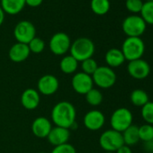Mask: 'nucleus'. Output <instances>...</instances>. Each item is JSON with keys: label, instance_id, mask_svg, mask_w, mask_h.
<instances>
[{"label": "nucleus", "instance_id": "39448f33", "mask_svg": "<svg viewBox=\"0 0 153 153\" xmlns=\"http://www.w3.org/2000/svg\"><path fill=\"white\" fill-rule=\"evenodd\" d=\"M147 24L138 15H131L125 17L122 24V29L127 37H140L146 31Z\"/></svg>", "mask_w": 153, "mask_h": 153}, {"label": "nucleus", "instance_id": "2f4dec72", "mask_svg": "<svg viewBox=\"0 0 153 153\" xmlns=\"http://www.w3.org/2000/svg\"><path fill=\"white\" fill-rule=\"evenodd\" d=\"M43 2V0H25V6L30 7H40Z\"/></svg>", "mask_w": 153, "mask_h": 153}, {"label": "nucleus", "instance_id": "5701e85b", "mask_svg": "<svg viewBox=\"0 0 153 153\" xmlns=\"http://www.w3.org/2000/svg\"><path fill=\"white\" fill-rule=\"evenodd\" d=\"M130 99L132 105L135 106H140L142 107L145 105L149 100V96L147 92H145L142 89H135L131 93Z\"/></svg>", "mask_w": 153, "mask_h": 153}, {"label": "nucleus", "instance_id": "58836bf2", "mask_svg": "<svg viewBox=\"0 0 153 153\" xmlns=\"http://www.w3.org/2000/svg\"><path fill=\"white\" fill-rule=\"evenodd\" d=\"M151 1H153V0H151Z\"/></svg>", "mask_w": 153, "mask_h": 153}, {"label": "nucleus", "instance_id": "72a5a7b5", "mask_svg": "<svg viewBox=\"0 0 153 153\" xmlns=\"http://www.w3.org/2000/svg\"><path fill=\"white\" fill-rule=\"evenodd\" d=\"M115 153H132V151H131V148H130L129 146L123 144V146H121V147L115 151Z\"/></svg>", "mask_w": 153, "mask_h": 153}, {"label": "nucleus", "instance_id": "c9c22d12", "mask_svg": "<svg viewBox=\"0 0 153 153\" xmlns=\"http://www.w3.org/2000/svg\"><path fill=\"white\" fill-rule=\"evenodd\" d=\"M37 153H46V152H43V151H40V152H37Z\"/></svg>", "mask_w": 153, "mask_h": 153}, {"label": "nucleus", "instance_id": "6ab92c4d", "mask_svg": "<svg viewBox=\"0 0 153 153\" xmlns=\"http://www.w3.org/2000/svg\"><path fill=\"white\" fill-rule=\"evenodd\" d=\"M0 7L5 14L15 16L25 8V0H0Z\"/></svg>", "mask_w": 153, "mask_h": 153}, {"label": "nucleus", "instance_id": "f3484780", "mask_svg": "<svg viewBox=\"0 0 153 153\" xmlns=\"http://www.w3.org/2000/svg\"><path fill=\"white\" fill-rule=\"evenodd\" d=\"M30 54L31 51L28 45L21 42H16L15 44H13L8 51L9 59L16 63H20L26 60L29 58Z\"/></svg>", "mask_w": 153, "mask_h": 153}, {"label": "nucleus", "instance_id": "f257e3e1", "mask_svg": "<svg viewBox=\"0 0 153 153\" xmlns=\"http://www.w3.org/2000/svg\"><path fill=\"white\" fill-rule=\"evenodd\" d=\"M51 123L55 126L70 129L76 124V110L74 105L68 101L58 102L51 112Z\"/></svg>", "mask_w": 153, "mask_h": 153}, {"label": "nucleus", "instance_id": "c85d7f7f", "mask_svg": "<svg viewBox=\"0 0 153 153\" xmlns=\"http://www.w3.org/2000/svg\"><path fill=\"white\" fill-rule=\"evenodd\" d=\"M141 116L148 124L153 125V102L149 101L141 107Z\"/></svg>", "mask_w": 153, "mask_h": 153}, {"label": "nucleus", "instance_id": "4c0bfd02", "mask_svg": "<svg viewBox=\"0 0 153 153\" xmlns=\"http://www.w3.org/2000/svg\"><path fill=\"white\" fill-rule=\"evenodd\" d=\"M141 1H144V0H141Z\"/></svg>", "mask_w": 153, "mask_h": 153}, {"label": "nucleus", "instance_id": "a878e982", "mask_svg": "<svg viewBox=\"0 0 153 153\" xmlns=\"http://www.w3.org/2000/svg\"><path fill=\"white\" fill-rule=\"evenodd\" d=\"M98 64L97 62V60L93 58H90V59H87L83 61H81V69H82V72L89 75V76H92L95 71L98 68Z\"/></svg>", "mask_w": 153, "mask_h": 153}, {"label": "nucleus", "instance_id": "b1692460", "mask_svg": "<svg viewBox=\"0 0 153 153\" xmlns=\"http://www.w3.org/2000/svg\"><path fill=\"white\" fill-rule=\"evenodd\" d=\"M85 98L87 103L91 106H98L103 102V94L98 88H93L86 95Z\"/></svg>", "mask_w": 153, "mask_h": 153}, {"label": "nucleus", "instance_id": "f8f14e48", "mask_svg": "<svg viewBox=\"0 0 153 153\" xmlns=\"http://www.w3.org/2000/svg\"><path fill=\"white\" fill-rule=\"evenodd\" d=\"M127 71L131 78L138 80H141L146 79L149 75L150 66L146 60L139 59L129 61L127 66Z\"/></svg>", "mask_w": 153, "mask_h": 153}, {"label": "nucleus", "instance_id": "f03ea898", "mask_svg": "<svg viewBox=\"0 0 153 153\" xmlns=\"http://www.w3.org/2000/svg\"><path fill=\"white\" fill-rule=\"evenodd\" d=\"M95 51L96 46L92 40L87 37H80L71 42L69 54L79 62H81L87 59L93 58Z\"/></svg>", "mask_w": 153, "mask_h": 153}, {"label": "nucleus", "instance_id": "e433bc0d", "mask_svg": "<svg viewBox=\"0 0 153 153\" xmlns=\"http://www.w3.org/2000/svg\"><path fill=\"white\" fill-rule=\"evenodd\" d=\"M105 153H115V152H105Z\"/></svg>", "mask_w": 153, "mask_h": 153}, {"label": "nucleus", "instance_id": "0eeeda50", "mask_svg": "<svg viewBox=\"0 0 153 153\" xmlns=\"http://www.w3.org/2000/svg\"><path fill=\"white\" fill-rule=\"evenodd\" d=\"M123 144L122 132L113 129L105 131L99 137V145L105 152H115Z\"/></svg>", "mask_w": 153, "mask_h": 153}, {"label": "nucleus", "instance_id": "2eb2a0df", "mask_svg": "<svg viewBox=\"0 0 153 153\" xmlns=\"http://www.w3.org/2000/svg\"><path fill=\"white\" fill-rule=\"evenodd\" d=\"M41 103V95L35 88H27L21 95V104L26 110L36 109Z\"/></svg>", "mask_w": 153, "mask_h": 153}, {"label": "nucleus", "instance_id": "4be33fe9", "mask_svg": "<svg viewBox=\"0 0 153 153\" xmlns=\"http://www.w3.org/2000/svg\"><path fill=\"white\" fill-rule=\"evenodd\" d=\"M90 7L94 14L97 16L106 15L111 7L109 0H91Z\"/></svg>", "mask_w": 153, "mask_h": 153}, {"label": "nucleus", "instance_id": "412c9836", "mask_svg": "<svg viewBox=\"0 0 153 153\" xmlns=\"http://www.w3.org/2000/svg\"><path fill=\"white\" fill-rule=\"evenodd\" d=\"M123 142L125 145L131 147L138 143L140 140L139 136V127L136 125L131 124L129 128H127L124 131L122 132Z\"/></svg>", "mask_w": 153, "mask_h": 153}, {"label": "nucleus", "instance_id": "9d476101", "mask_svg": "<svg viewBox=\"0 0 153 153\" xmlns=\"http://www.w3.org/2000/svg\"><path fill=\"white\" fill-rule=\"evenodd\" d=\"M71 87L76 93L85 96L94 88L92 76L82 71L76 72L71 79Z\"/></svg>", "mask_w": 153, "mask_h": 153}, {"label": "nucleus", "instance_id": "9b49d317", "mask_svg": "<svg viewBox=\"0 0 153 153\" xmlns=\"http://www.w3.org/2000/svg\"><path fill=\"white\" fill-rule=\"evenodd\" d=\"M59 88V82L57 76L51 74L42 76L37 82V91L40 95L50 97L54 95Z\"/></svg>", "mask_w": 153, "mask_h": 153}, {"label": "nucleus", "instance_id": "4468645a", "mask_svg": "<svg viewBox=\"0 0 153 153\" xmlns=\"http://www.w3.org/2000/svg\"><path fill=\"white\" fill-rule=\"evenodd\" d=\"M31 128L35 137L39 139H44L47 138L51 130L52 129V123L44 116H39L33 120Z\"/></svg>", "mask_w": 153, "mask_h": 153}, {"label": "nucleus", "instance_id": "a211bd4d", "mask_svg": "<svg viewBox=\"0 0 153 153\" xmlns=\"http://www.w3.org/2000/svg\"><path fill=\"white\" fill-rule=\"evenodd\" d=\"M105 60L109 68H114L122 66L125 61V58L120 49L112 48L106 51L105 55Z\"/></svg>", "mask_w": 153, "mask_h": 153}, {"label": "nucleus", "instance_id": "7c9ffc66", "mask_svg": "<svg viewBox=\"0 0 153 153\" xmlns=\"http://www.w3.org/2000/svg\"><path fill=\"white\" fill-rule=\"evenodd\" d=\"M51 153H76V150L72 144L67 142V143L53 147Z\"/></svg>", "mask_w": 153, "mask_h": 153}, {"label": "nucleus", "instance_id": "f704fd0d", "mask_svg": "<svg viewBox=\"0 0 153 153\" xmlns=\"http://www.w3.org/2000/svg\"><path fill=\"white\" fill-rule=\"evenodd\" d=\"M4 20H5V12L3 11L2 7H0V26L4 23Z\"/></svg>", "mask_w": 153, "mask_h": 153}, {"label": "nucleus", "instance_id": "423d86ee", "mask_svg": "<svg viewBox=\"0 0 153 153\" xmlns=\"http://www.w3.org/2000/svg\"><path fill=\"white\" fill-rule=\"evenodd\" d=\"M132 121L133 116L131 112L125 107H120L115 109L112 114L110 124L113 130L123 132L132 124Z\"/></svg>", "mask_w": 153, "mask_h": 153}, {"label": "nucleus", "instance_id": "dca6fc26", "mask_svg": "<svg viewBox=\"0 0 153 153\" xmlns=\"http://www.w3.org/2000/svg\"><path fill=\"white\" fill-rule=\"evenodd\" d=\"M69 138H70L69 129L55 126V127H52V129L51 130L46 139L48 140L50 144L55 147V146L68 142Z\"/></svg>", "mask_w": 153, "mask_h": 153}, {"label": "nucleus", "instance_id": "20e7f679", "mask_svg": "<svg viewBox=\"0 0 153 153\" xmlns=\"http://www.w3.org/2000/svg\"><path fill=\"white\" fill-rule=\"evenodd\" d=\"M91 76L94 85L102 89L112 88L115 84L117 79L114 69L108 66H99Z\"/></svg>", "mask_w": 153, "mask_h": 153}, {"label": "nucleus", "instance_id": "cd10ccee", "mask_svg": "<svg viewBox=\"0 0 153 153\" xmlns=\"http://www.w3.org/2000/svg\"><path fill=\"white\" fill-rule=\"evenodd\" d=\"M139 136H140V140H142L143 142L152 140L153 139V125L146 123L139 127Z\"/></svg>", "mask_w": 153, "mask_h": 153}, {"label": "nucleus", "instance_id": "393cba45", "mask_svg": "<svg viewBox=\"0 0 153 153\" xmlns=\"http://www.w3.org/2000/svg\"><path fill=\"white\" fill-rule=\"evenodd\" d=\"M140 14L147 25H153V1L148 0L144 2Z\"/></svg>", "mask_w": 153, "mask_h": 153}, {"label": "nucleus", "instance_id": "7ed1b4c3", "mask_svg": "<svg viewBox=\"0 0 153 153\" xmlns=\"http://www.w3.org/2000/svg\"><path fill=\"white\" fill-rule=\"evenodd\" d=\"M125 60L131 61L141 59L145 51V43L140 37H127L121 49Z\"/></svg>", "mask_w": 153, "mask_h": 153}, {"label": "nucleus", "instance_id": "bb28decb", "mask_svg": "<svg viewBox=\"0 0 153 153\" xmlns=\"http://www.w3.org/2000/svg\"><path fill=\"white\" fill-rule=\"evenodd\" d=\"M27 45L29 47L30 51L34 54H40L45 49V42L40 37H34Z\"/></svg>", "mask_w": 153, "mask_h": 153}, {"label": "nucleus", "instance_id": "1a4fd4ad", "mask_svg": "<svg viewBox=\"0 0 153 153\" xmlns=\"http://www.w3.org/2000/svg\"><path fill=\"white\" fill-rule=\"evenodd\" d=\"M14 36L17 42L28 44L34 37H36L35 26L30 21H21L14 29Z\"/></svg>", "mask_w": 153, "mask_h": 153}, {"label": "nucleus", "instance_id": "6e6552de", "mask_svg": "<svg viewBox=\"0 0 153 153\" xmlns=\"http://www.w3.org/2000/svg\"><path fill=\"white\" fill-rule=\"evenodd\" d=\"M71 46V40L69 36L63 32H59L54 33L49 42L50 51L57 56L65 55L69 51Z\"/></svg>", "mask_w": 153, "mask_h": 153}, {"label": "nucleus", "instance_id": "ddd939ff", "mask_svg": "<svg viewBox=\"0 0 153 153\" xmlns=\"http://www.w3.org/2000/svg\"><path fill=\"white\" fill-rule=\"evenodd\" d=\"M105 123V116L99 110H90L83 117V124L89 131H98Z\"/></svg>", "mask_w": 153, "mask_h": 153}, {"label": "nucleus", "instance_id": "473e14b6", "mask_svg": "<svg viewBox=\"0 0 153 153\" xmlns=\"http://www.w3.org/2000/svg\"><path fill=\"white\" fill-rule=\"evenodd\" d=\"M144 149L148 153H153V139L144 142Z\"/></svg>", "mask_w": 153, "mask_h": 153}, {"label": "nucleus", "instance_id": "c756f323", "mask_svg": "<svg viewBox=\"0 0 153 153\" xmlns=\"http://www.w3.org/2000/svg\"><path fill=\"white\" fill-rule=\"evenodd\" d=\"M143 3L141 0H125V7L131 14L137 15L140 13Z\"/></svg>", "mask_w": 153, "mask_h": 153}, {"label": "nucleus", "instance_id": "aec40b11", "mask_svg": "<svg viewBox=\"0 0 153 153\" xmlns=\"http://www.w3.org/2000/svg\"><path fill=\"white\" fill-rule=\"evenodd\" d=\"M79 61L74 57L69 55H64L59 61V68L62 73L66 75L75 74L79 68Z\"/></svg>", "mask_w": 153, "mask_h": 153}]
</instances>
